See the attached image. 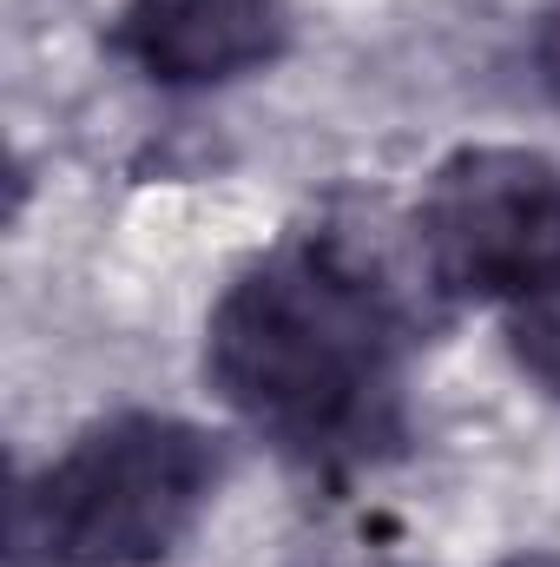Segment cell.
<instances>
[{"instance_id":"1","label":"cell","mask_w":560,"mask_h":567,"mask_svg":"<svg viewBox=\"0 0 560 567\" xmlns=\"http://www.w3.org/2000/svg\"><path fill=\"white\" fill-rule=\"evenodd\" d=\"M205 377L283 455L363 462L403 429V303L343 238H297L211 303Z\"/></svg>"},{"instance_id":"2","label":"cell","mask_w":560,"mask_h":567,"mask_svg":"<svg viewBox=\"0 0 560 567\" xmlns=\"http://www.w3.org/2000/svg\"><path fill=\"white\" fill-rule=\"evenodd\" d=\"M225 475L218 435L126 410L80 429L27 488V535L53 567H158L205 522Z\"/></svg>"},{"instance_id":"3","label":"cell","mask_w":560,"mask_h":567,"mask_svg":"<svg viewBox=\"0 0 560 567\" xmlns=\"http://www.w3.org/2000/svg\"><path fill=\"white\" fill-rule=\"evenodd\" d=\"M416 231L442 290L521 303L560 284V165L521 145H468L435 165Z\"/></svg>"},{"instance_id":"4","label":"cell","mask_w":560,"mask_h":567,"mask_svg":"<svg viewBox=\"0 0 560 567\" xmlns=\"http://www.w3.org/2000/svg\"><path fill=\"white\" fill-rule=\"evenodd\" d=\"M113 47L158 86H225L283 53V0H126Z\"/></svg>"},{"instance_id":"5","label":"cell","mask_w":560,"mask_h":567,"mask_svg":"<svg viewBox=\"0 0 560 567\" xmlns=\"http://www.w3.org/2000/svg\"><path fill=\"white\" fill-rule=\"evenodd\" d=\"M508 350H515V363L560 403V284L528 290L521 303H508Z\"/></svg>"},{"instance_id":"6","label":"cell","mask_w":560,"mask_h":567,"mask_svg":"<svg viewBox=\"0 0 560 567\" xmlns=\"http://www.w3.org/2000/svg\"><path fill=\"white\" fill-rule=\"evenodd\" d=\"M535 66H541L548 100L560 106V0H548V13H541V33H535Z\"/></svg>"},{"instance_id":"7","label":"cell","mask_w":560,"mask_h":567,"mask_svg":"<svg viewBox=\"0 0 560 567\" xmlns=\"http://www.w3.org/2000/svg\"><path fill=\"white\" fill-rule=\"evenodd\" d=\"M495 567H560V555H541V548H528V555H508V561Z\"/></svg>"}]
</instances>
